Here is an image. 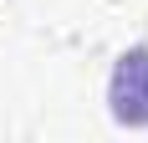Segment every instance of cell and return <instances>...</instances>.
Returning a JSON list of instances; mask_svg holds the SVG:
<instances>
[{
    "label": "cell",
    "mask_w": 148,
    "mask_h": 143,
    "mask_svg": "<svg viewBox=\"0 0 148 143\" xmlns=\"http://www.w3.org/2000/svg\"><path fill=\"white\" fill-rule=\"evenodd\" d=\"M107 102H112L118 123L148 128V46H133V51L118 56L112 82H107Z\"/></svg>",
    "instance_id": "6da1fadb"
}]
</instances>
